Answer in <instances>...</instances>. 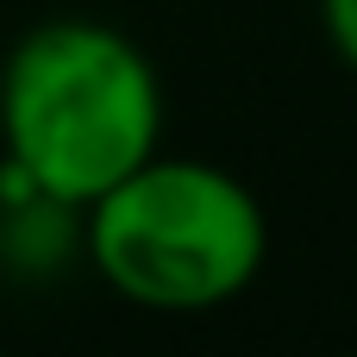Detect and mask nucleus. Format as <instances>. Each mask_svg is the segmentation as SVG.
I'll use <instances>...</instances> for the list:
<instances>
[{
  "label": "nucleus",
  "mask_w": 357,
  "mask_h": 357,
  "mask_svg": "<svg viewBox=\"0 0 357 357\" xmlns=\"http://www.w3.org/2000/svg\"><path fill=\"white\" fill-rule=\"evenodd\" d=\"M320 19H326V38L345 56V69H357V0H320Z\"/></svg>",
  "instance_id": "3"
},
{
  "label": "nucleus",
  "mask_w": 357,
  "mask_h": 357,
  "mask_svg": "<svg viewBox=\"0 0 357 357\" xmlns=\"http://www.w3.org/2000/svg\"><path fill=\"white\" fill-rule=\"evenodd\" d=\"M163 138L151 56L94 19L25 31L0 69V144L44 207H88Z\"/></svg>",
  "instance_id": "1"
},
{
  "label": "nucleus",
  "mask_w": 357,
  "mask_h": 357,
  "mask_svg": "<svg viewBox=\"0 0 357 357\" xmlns=\"http://www.w3.org/2000/svg\"><path fill=\"white\" fill-rule=\"evenodd\" d=\"M88 257L132 307L207 314L257 282L270 257V220L220 163L151 151L88 201Z\"/></svg>",
  "instance_id": "2"
}]
</instances>
